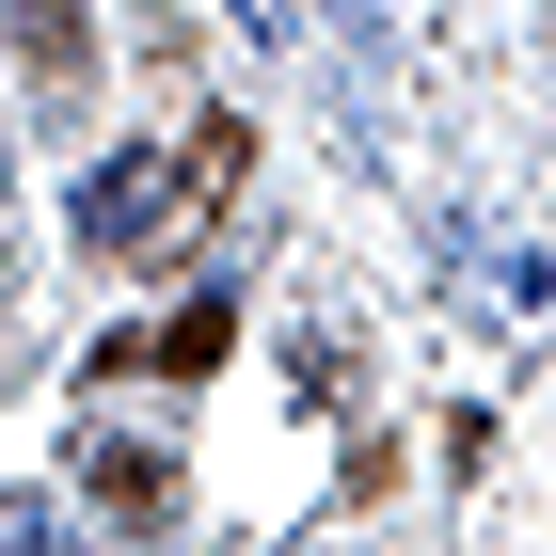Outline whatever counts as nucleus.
I'll return each instance as SVG.
<instances>
[{"label": "nucleus", "instance_id": "obj_4", "mask_svg": "<svg viewBox=\"0 0 556 556\" xmlns=\"http://www.w3.org/2000/svg\"><path fill=\"white\" fill-rule=\"evenodd\" d=\"M239 160H255V143H239V112H191V143H175V207H223V191H239Z\"/></svg>", "mask_w": 556, "mask_h": 556}, {"label": "nucleus", "instance_id": "obj_2", "mask_svg": "<svg viewBox=\"0 0 556 556\" xmlns=\"http://www.w3.org/2000/svg\"><path fill=\"white\" fill-rule=\"evenodd\" d=\"M16 64H33V96L64 112V96L96 80V16H80V0H16Z\"/></svg>", "mask_w": 556, "mask_h": 556}, {"label": "nucleus", "instance_id": "obj_1", "mask_svg": "<svg viewBox=\"0 0 556 556\" xmlns=\"http://www.w3.org/2000/svg\"><path fill=\"white\" fill-rule=\"evenodd\" d=\"M160 223H175V160L160 143H128V160L80 175V255H128V239H160Z\"/></svg>", "mask_w": 556, "mask_h": 556}, {"label": "nucleus", "instance_id": "obj_3", "mask_svg": "<svg viewBox=\"0 0 556 556\" xmlns=\"http://www.w3.org/2000/svg\"><path fill=\"white\" fill-rule=\"evenodd\" d=\"M96 509H128V525H175V462H160V445H96Z\"/></svg>", "mask_w": 556, "mask_h": 556}, {"label": "nucleus", "instance_id": "obj_6", "mask_svg": "<svg viewBox=\"0 0 556 556\" xmlns=\"http://www.w3.org/2000/svg\"><path fill=\"white\" fill-rule=\"evenodd\" d=\"M0 556H80V541H64V509H48V493H0Z\"/></svg>", "mask_w": 556, "mask_h": 556}, {"label": "nucleus", "instance_id": "obj_5", "mask_svg": "<svg viewBox=\"0 0 556 556\" xmlns=\"http://www.w3.org/2000/svg\"><path fill=\"white\" fill-rule=\"evenodd\" d=\"M223 350H239V318H223V302H175L160 334H143V366H160V382H207Z\"/></svg>", "mask_w": 556, "mask_h": 556}]
</instances>
